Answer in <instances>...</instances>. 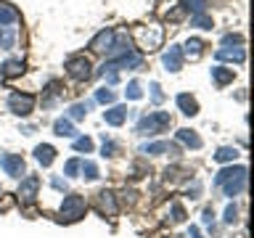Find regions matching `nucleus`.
Here are the masks:
<instances>
[{"instance_id":"13","label":"nucleus","mask_w":254,"mask_h":238,"mask_svg":"<svg viewBox=\"0 0 254 238\" xmlns=\"http://www.w3.org/2000/svg\"><path fill=\"white\" fill-rule=\"evenodd\" d=\"M140 151H143V154H151V156H159V154H178V146H172V143H167V140H159V143H146Z\"/></svg>"},{"instance_id":"1","label":"nucleus","mask_w":254,"mask_h":238,"mask_svg":"<svg viewBox=\"0 0 254 238\" xmlns=\"http://www.w3.org/2000/svg\"><path fill=\"white\" fill-rule=\"evenodd\" d=\"M170 124H172L170 111H151V114L140 117L138 132L140 135H159V132H167V127H170Z\"/></svg>"},{"instance_id":"39","label":"nucleus","mask_w":254,"mask_h":238,"mask_svg":"<svg viewBox=\"0 0 254 238\" xmlns=\"http://www.w3.org/2000/svg\"><path fill=\"white\" fill-rule=\"evenodd\" d=\"M201 222L212 228V222H214V212H212V206H206V209H204V214H201Z\"/></svg>"},{"instance_id":"16","label":"nucleus","mask_w":254,"mask_h":238,"mask_svg":"<svg viewBox=\"0 0 254 238\" xmlns=\"http://www.w3.org/2000/svg\"><path fill=\"white\" fill-rule=\"evenodd\" d=\"M19 21V11L13 5H0V29H11L13 24Z\"/></svg>"},{"instance_id":"43","label":"nucleus","mask_w":254,"mask_h":238,"mask_svg":"<svg viewBox=\"0 0 254 238\" xmlns=\"http://www.w3.org/2000/svg\"><path fill=\"white\" fill-rule=\"evenodd\" d=\"M0 196H3V188H0Z\"/></svg>"},{"instance_id":"19","label":"nucleus","mask_w":254,"mask_h":238,"mask_svg":"<svg viewBox=\"0 0 254 238\" xmlns=\"http://www.w3.org/2000/svg\"><path fill=\"white\" fill-rule=\"evenodd\" d=\"M233 77H236V71L228 69V66H214L212 69V79H214L217 87H225L228 82H233Z\"/></svg>"},{"instance_id":"5","label":"nucleus","mask_w":254,"mask_h":238,"mask_svg":"<svg viewBox=\"0 0 254 238\" xmlns=\"http://www.w3.org/2000/svg\"><path fill=\"white\" fill-rule=\"evenodd\" d=\"M8 109H11L16 117H29L32 109H35V95H29V93H11V95H8Z\"/></svg>"},{"instance_id":"22","label":"nucleus","mask_w":254,"mask_h":238,"mask_svg":"<svg viewBox=\"0 0 254 238\" xmlns=\"http://www.w3.org/2000/svg\"><path fill=\"white\" fill-rule=\"evenodd\" d=\"M186 56L190 61H198L204 56V43L198 37H188V43H186Z\"/></svg>"},{"instance_id":"41","label":"nucleus","mask_w":254,"mask_h":238,"mask_svg":"<svg viewBox=\"0 0 254 238\" xmlns=\"http://www.w3.org/2000/svg\"><path fill=\"white\" fill-rule=\"evenodd\" d=\"M53 188H56V190H66V180H61V178H53Z\"/></svg>"},{"instance_id":"15","label":"nucleus","mask_w":254,"mask_h":238,"mask_svg":"<svg viewBox=\"0 0 254 238\" xmlns=\"http://www.w3.org/2000/svg\"><path fill=\"white\" fill-rule=\"evenodd\" d=\"M178 106H180V111L186 117H196L198 114V101L193 98V95H188V93H180L178 95Z\"/></svg>"},{"instance_id":"35","label":"nucleus","mask_w":254,"mask_h":238,"mask_svg":"<svg viewBox=\"0 0 254 238\" xmlns=\"http://www.w3.org/2000/svg\"><path fill=\"white\" fill-rule=\"evenodd\" d=\"M74 151H85V154H90V151H93V140L90 138H77L74 140Z\"/></svg>"},{"instance_id":"6","label":"nucleus","mask_w":254,"mask_h":238,"mask_svg":"<svg viewBox=\"0 0 254 238\" xmlns=\"http://www.w3.org/2000/svg\"><path fill=\"white\" fill-rule=\"evenodd\" d=\"M135 37H138V43L143 51H154V48H159V43H162V29L159 27H138V32H135Z\"/></svg>"},{"instance_id":"34","label":"nucleus","mask_w":254,"mask_h":238,"mask_svg":"<svg viewBox=\"0 0 254 238\" xmlns=\"http://www.w3.org/2000/svg\"><path fill=\"white\" fill-rule=\"evenodd\" d=\"M230 45L241 48L244 45V37L241 35H225V37H222V48H230Z\"/></svg>"},{"instance_id":"14","label":"nucleus","mask_w":254,"mask_h":238,"mask_svg":"<svg viewBox=\"0 0 254 238\" xmlns=\"http://www.w3.org/2000/svg\"><path fill=\"white\" fill-rule=\"evenodd\" d=\"M214 56H217L220 61H233V63H244V61H246L244 48H220Z\"/></svg>"},{"instance_id":"12","label":"nucleus","mask_w":254,"mask_h":238,"mask_svg":"<svg viewBox=\"0 0 254 238\" xmlns=\"http://www.w3.org/2000/svg\"><path fill=\"white\" fill-rule=\"evenodd\" d=\"M127 114H130V111H127L125 106H111V109L103 111V122L111 124V127H119V124L127 122Z\"/></svg>"},{"instance_id":"30","label":"nucleus","mask_w":254,"mask_h":238,"mask_svg":"<svg viewBox=\"0 0 254 238\" xmlns=\"http://www.w3.org/2000/svg\"><path fill=\"white\" fill-rule=\"evenodd\" d=\"M125 95H127L130 101H140V98H143V90H140V82H138V79H132V82L127 85Z\"/></svg>"},{"instance_id":"8","label":"nucleus","mask_w":254,"mask_h":238,"mask_svg":"<svg viewBox=\"0 0 254 238\" xmlns=\"http://www.w3.org/2000/svg\"><path fill=\"white\" fill-rule=\"evenodd\" d=\"M0 167L11 178H21L24 175V159L19 154H0Z\"/></svg>"},{"instance_id":"17","label":"nucleus","mask_w":254,"mask_h":238,"mask_svg":"<svg viewBox=\"0 0 254 238\" xmlns=\"http://www.w3.org/2000/svg\"><path fill=\"white\" fill-rule=\"evenodd\" d=\"M24 71V61L21 59H8L3 66H0V77L3 79H11V77H19Z\"/></svg>"},{"instance_id":"27","label":"nucleus","mask_w":254,"mask_h":238,"mask_svg":"<svg viewBox=\"0 0 254 238\" xmlns=\"http://www.w3.org/2000/svg\"><path fill=\"white\" fill-rule=\"evenodd\" d=\"M13 43H16V32L13 29H0V48L8 51V48H13Z\"/></svg>"},{"instance_id":"37","label":"nucleus","mask_w":254,"mask_h":238,"mask_svg":"<svg viewBox=\"0 0 254 238\" xmlns=\"http://www.w3.org/2000/svg\"><path fill=\"white\" fill-rule=\"evenodd\" d=\"M222 220H225L228 225H233V222L238 220V206H236V204H230L228 209H225V217H222Z\"/></svg>"},{"instance_id":"20","label":"nucleus","mask_w":254,"mask_h":238,"mask_svg":"<svg viewBox=\"0 0 254 238\" xmlns=\"http://www.w3.org/2000/svg\"><path fill=\"white\" fill-rule=\"evenodd\" d=\"M53 132L59 135V138H74V124H71V119L61 117L53 122Z\"/></svg>"},{"instance_id":"24","label":"nucleus","mask_w":254,"mask_h":238,"mask_svg":"<svg viewBox=\"0 0 254 238\" xmlns=\"http://www.w3.org/2000/svg\"><path fill=\"white\" fill-rule=\"evenodd\" d=\"M61 95V82H48V87H45V98H43V106H51V103L56 101Z\"/></svg>"},{"instance_id":"32","label":"nucleus","mask_w":254,"mask_h":238,"mask_svg":"<svg viewBox=\"0 0 254 238\" xmlns=\"http://www.w3.org/2000/svg\"><path fill=\"white\" fill-rule=\"evenodd\" d=\"M170 214H172V222H183V220H186V209H183V204H178V201L170 206Z\"/></svg>"},{"instance_id":"40","label":"nucleus","mask_w":254,"mask_h":238,"mask_svg":"<svg viewBox=\"0 0 254 238\" xmlns=\"http://www.w3.org/2000/svg\"><path fill=\"white\" fill-rule=\"evenodd\" d=\"M188 193H190V198H196L198 193H201V182L193 180V185H188Z\"/></svg>"},{"instance_id":"29","label":"nucleus","mask_w":254,"mask_h":238,"mask_svg":"<svg viewBox=\"0 0 254 238\" xmlns=\"http://www.w3.org/2000/svg\"><path fill=\"white\" fill-rule=\"evenodd\" d=\"M183 8L190 13H204L206 11V0H183Z\"/></svg>"},{"instance_id":"28","label":"nucleus","mask_w":254,"mask_h":238,"mask_svg":"<svg viewBox=\"0 0 254 238\" xmlns=\"http://www.w3.org/2000/svg\"><path fill=\"white\" fill-rule=\"evenodd\" d=\"M79 170H82L85 180H98V167H95V162H82V164H79Z\"/></svg>"},{"instance_id":"36","label":"nucleus","mask_w":254,"mask_h":238,"mask_svg":"<svg viewBox=\"0 0 254 238\" xmlns=\"http://www.w3.org/2000/svg\"><path fill=\"white\" fill-rule=\"evenodd\" d=\"M79 164H82L79 159H69V162H66V167H64V172H66L69 178H77V172H79Z\"/></svg>"},{"instance_id":"11","label":"nucleus","mask_w":254,"mask_h":238,"mask_svg":"<svg viewBox=\"0 0 254 238\" xmlns=\"http://www.w3.org/2000/svg\"><path fill=\"white\" fill-rule=\"evenodd\" d=\"M95 204H98V212L106 214V217H114L117 214V198L111 190H101V193L95 196Z\"/></svg>"},{"instance_id":"9","label":"nucleus","mask_w":254,"mask_h":238,"mask_svg":"<svg viewBox=\"0 0 254 238\" xmlns=\"http://www.w3.org/2000/svg\"><path fill=\"white\" fill-rule=\"evenodd\" d=\"M114 35H117V32L111 29V27H106V29H101L98 35L93 37V43H90V51H93V53H109V48H111V43H114Z\"/></svg>"},{"instance_id":"10","label":"nucleus","mask_w":254,"mask_h":238,"mask_svg":"<svg viewBox=\"0 0 254 238\" xmlns=\"http://www.w3.org/2000/svg\"><path fill=\"white\" fill-rule=\"evenodd\" d=\"M162 63L167 66V71H180L183 69V48L180 45H170L162 56Z\"/></svg>"},{"instance_id":"18","label":"nucleus","mask_w":254,"mask_h":238,"mask_svg":"<svg viewBox=\"0 0 254 238\" xmlns=\"http://www.w3.org/2000/svg\"><path fill=\"white\" fill-rule=\"evenodd\" d=\"M35 159L43 167H51L53 164V159H56V148L53 146H48V143H40V146L35 148Z\"/></svg>"},{"instance_id":"23","label":"nucleus","mask_w":254,"mask_h":238,"mask_svg":"<svg viewBox=\"0 0 254 238\" xmlns=\"http://www.w3.org/2000/svg\"><path fill=\"white\" fill-rule=\"evenodd\" d=\"M238 159V151L233 146H222L217 154H214V162H220V164H228V162H236Z\"/></svg>"},{"instance_id":"3","label":"nucleus","mask_w":254,"mask_h":238,"mask_svg":"<svg viewBox=\"0 0 254 238\" xmlns=\"http://www.w3.org/2000/svg\"><path fill=\"white\" fill-rule=\"evenodd\" d=\"M64 69H66V74L69 77H74V79H90L93 77V63L87 56H69L66 63H64Z\"/></svg>"},{"instance_id":"7","label":"nucleus","mask_w":254,"mask_h":238,"mask_svg":"<svg viewBox=\"0 0 254 238\" xmlns=\"http://www.w3.org/2000/svg\"><path fill=\"white\" fill-rule=\"evenodd\" d=\"M37 188H40V178L37 175H27V178L21 180V185H19V201L21 204H32L35 201V196H37Z\"/></svg>"},{"instance_id":"2","label":"nucleus","mask_w":254,"mask_h":238,"mask_svg":"<svg viewBox=\"0 0 254 238\" xmlns=\"http://www.w3.org/2000/svg\"><path fill=\"white\" fill-rule=\"evenodd\" d=\"M85 212H87V201H85V196H77V193L64 198V204L59 209L64 222H77L79 217H85Z\"/></svg>"},{"instance_id":"26","label":"nucleus","mask_w":254,"mask_h":238,"mask_svg":"<svg viewBox=\"0 0 254 238\" xmlns=\"http://www.w3.org/2000/svg\"><path fill=\"white\" fill-rule=\"evenodd\" d=\"M190 24H193V27H201V29H212V16H206V11L193 13L190 16Z\"/></svg>"},{"instance_id":"42","label":"nucleus","mask_w":254,"mask_h":238,"mask_svg":"<svg viewBox=\"0 0 254 238\" xmlns=\"http://www.w3.org/2000/svg\"><path fill=\"white\" fill-rule=\"evenodd\" d=\"M188 238H204V236H201V230H198L196 225H190V230H188Z\"/></svg>"},{"instance_id":"38","label":"nucleus","mask_w":254,"mask_h":238,"mask_svg":"<svg viewBox=\"0 0 254 238\" xmlns=\"http://www.w3.org/2000/svg\"><path fill=\"white\" fill-rule=\"evenodd\" d=\"M151 98H154V103L164 101V93H162V87H159V82H151Z\"/></svg>"},{"instance_id":"21","label":"nucleus","mask_w":254,"mask_h":238,"mask_svg":"<svg viewBox=\"0 0 254 238\" xmlns=\"http://www.w3.org/2000/svg\"><path fill=\"white\" fill-rule=\"evenodd\" d=\"M178 140H180V143H186L188 148H201V146H204L201 138L196 135V130H188V127H183V130H178Z\"/></svg>"},{"instance_id":"33","label":"nucleus","mask_w":254,"mask_h":238,"mask_svg":"<svg viewBox=\"0 0 254 238\" xmlns=\"http://www.w3.org/2000/svg\"><path fill=\"white\" fill-rule=\"evenodd\" d=\"M101 154H103V156H114V154H117V143L111 140V138H106V135H103V146H101Z\"/></svg>"},{"instance_id":"31","label":"nucleus","mask_w":254,"mask_h":238,"mask_svg":"<svg viewBox=\"0 0 254 238\" xmlns=\"http://www.w3.org/2000/svg\"><path fill=\"white\" fill-rule=\"evenodd\" d=\"M114 90H109V87H98V90H95V101L98 103H114Z\"/></svg>"},{"instance_id":"4","label":"nucleus","mask_w":254,"mask_h":238,"mask_svg":"<svg viewBox=\"0 0 254 238\" xmlns=\"http://www.w3.org/2000/svg\"><path fill=\"white\" fill-rule=\"evenodd\" d=\"M222 190H225V196H238L246 190V167H230V175L225 178V182L220 185Z\"/></svg>"},{"instance_id":"25","label":"nucleus","mask_w":254,"mask_h":238,"mask_svg":"<svg viewBox=\"0 0 254 238\" xmlns=\"http://www.w3.org/2000/svg\"><path fill=\"white\" fill-rule=\"evenodd\" d=\"M90 106H93V103H74V106L69 109V117L66 119H77V122H79V119L87 117V109H90Z\"/></svg>"}]
</instances>
